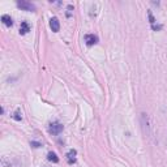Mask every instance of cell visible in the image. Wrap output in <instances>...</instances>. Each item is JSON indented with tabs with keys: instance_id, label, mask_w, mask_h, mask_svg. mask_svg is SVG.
Wrapping results in <instances>:
<instances>
[{
	"instance_id": "1",
	"label": "cell",
	"mask_w": 167,
	"mask_h": 167,
	"mask_svg": "<svg viewBox=\"0 0 167 167\" xmlns=\"http://www.w3.org/2000/svg\"><path fill=\"white\" fill-rule=\"evenodd\" d=\"M140 121H141V128H142L144 135L146 136L148 138H152V137H153V131H152V125H150V120H149L148 114L141 112Z\"/></svg>"
},
{
	"instance_id": "2",
	"label": "cell",
	"mask_w": 167,
	"mask_h": 167,
	"mask_svg": "<svg viewBox=\"0 0 167 167\" xmlns=\"http://www.w3.org/2000/svg\"><path fill=\"white\" fill-rule=\"evenodd\" d=\"M17 7L21 8L22 11H28V12H34L36 11V5L29 2H26V0H19L17 2Z\"/></svg>"
},
{
	"instance_id": "3",
	"label": "cell",
	"mask_w": 167,
	"mask_h": 167,
	"mask_svg": "<svg viewBox=\"0 0 167 167\" xmlns=\"http://www.w3.org/2000/svg\"><path fill=\"white\" fill-rule=\"evenodd\" d=\"M63 129H64L63 124H60V123H58V121L51 123L50 127H48V132H50L51 135H59V133L63 132Z\"/></svg>"
},
{
	"instance_id": "4",
	"label": "cell",
	"mask_w": 167,
	"mask_h": 167,
	"mask_svg": "<svg viewBox=\"0 0 167 167\" xmlns=\"http://www.w3.org/2000/svg\"><path fill=\"white\" fill-rule=\"evenodd\" d=\"M85 42H86V45L87 46H94L98 43V37L94 36V34H86L85 36Z\"/></svg>"
},
{
	"instance_id": "5",
	"label": "cell",
	"mask_w": 167,
	"mask_h": 167,
	"mask_svg": "<svg viewBox=\"0 0 167 167\" xmlns=\"http://www.w3.org/2000/svg\"><path fill=\"white\" fill-rule=\"evenodd\" d=\"M50 28L52 29V32H55V33H58L60 30V22L56 17H52L50 20Z\"/></svg>"
},
{
	"instance_id": "6",
	"label": "cell",
	"mask_w": 167,
	"mask_h": 167,
	"mask_svg": "<svg viewBox=\"0 0 167 167\" xmlns=\"http://www.w3.org/2000/svg\"><path fill=\"white\" fill-rule=\"evenodd\" d=\"M76 154L77 153H76V150H73V149L67 153V162L69 165H73L74 162H76Z\"/></svg>"
},
{
	"instance_id": "7",
	"label": "cell",
	"mask_w": 167,
	"mask_h": 167,
	"mask_svg": "<svg viewBox=\"0 0 167 167\" xmlns=\"http://www.w3.org/2000/svg\"><path fill=\"white\" fill-rule=\"evenodd\" d=\"M29 32H30V25L26 22V21L21 22V25H20V34L21 36H25V34H28Z\"/></svg>"
},
{
	"instance_id": "8",
	"label": "cell",
	"mask_w": 167,
	"mask_h": 167,
	"mask_svg": "<svg viewBox=\"0 0 167 167\" xmlns=\"http://www.w3.org/2000/svg\"><path fill=\"white\" fill-rule=\"evenodd\" d=\"M2 21H3V24L5 26H12L13 25V21H12L9 15H3L2 16Z\"/></svg>"
},
{
	"instance_id": "9",
	"label": "cell",
	"mask_w": 167,
	"mask_h": 167,
	"mask_svg": "<svg viewBox=\"0 0 167 167\" xmlns=\"http://www.w3.org/2000/svg\"><path fill=\"white\" fill-rule=\"evenodd\" d=\"M47 159L50 161V162H54V163H58V162H59L58 155H56L55 153H52V152H50V153L47 154Z\"/></svg>"
},
{
	"instance_id": "10",
	"label": "cell",
	"mask_w": 167,
	"mask_h": 167,
	"mask_svg": "<svg viewBox=\"0 0 167 167\" xmlns=\"http://www.w3.org/2000/svg\"><path fill=\"white\" fill-rule=\"evenodd\" d=\"M12 118H13V119H15V120H17V121H20L21 119H22V116H21V112H20V110H17V111H16V112L12 115Z\"/></svg>"
},
{
	"instance_id": "11",
	"label": "cell",
	"mask_w": 167,
	"mask_h": 167,
	"mask_svg": "<svg viewBox=\"0 0 167 167\" xmlns=\"http://www.w3.org/2000/svg\"><path fill=\"white\" fill-rule=\"evenodd\" d=\"M148 16H149V22H150V25L152 26H155V19L153 17V13L150 11L148 12Z\"/></svg>"
},
{
	"instance_id": "12",
	"label": "cell",
	"mask_w": 167,
	"mask_h": 167,
	"mask_svg": "<svg viewBox=\"0 0 167 167\" xmlns=\"http://www.w3.org/2000/svg\"><path fill=\"white\" fill-rule=\"evenodd\" d=\"M30 144H32V145H33V146H34V148H39V146H42V145H41V144H39V142H37V141H32V142H30Z\"/></svg>"
}]
</instances>
